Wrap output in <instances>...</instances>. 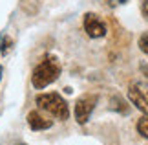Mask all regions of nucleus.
I'll list each match as a JSON object with an SVG mask.
<instances>
[{
  "label": "nucleus",
  "mask_w": 148,
  "mask_h": 145,
  "mask_svg": "<svg viewBox=\"0 0 148 145\" xmlns=\"http://www.w3.org/2000/svg\"><path fill=\"white\" fill-rule=\"evenodd\" d=\"M2 72H4V70H2V66H0V77H2Z\"/></svg>",
  "instance_id": "obj_12"
},
{
  "label": "nucleus",
  "mask_w": 148,
  "mask_h": 145,
  "mask_svg": "<svg viewBox=\"0 0 148 145\" xmlns=\"http://www.w3.org/2000/svg\"><path fill=\"white\" fill-rule=\"evenodd\" d=\"M4 46H2V53H5V51L9 50V44H11V40L9 39H4V42H2Z\"/></svg>",
  "instance_id": "obj_9"
},
{
  "label": "nucleus",
  "mask_w": 148,
  "mask_h": 145,
  "mask_svg": "<svg viewBox=\"0 0 148 145\" xmlns=\"http://www.w3.org/2000/svg\"><path fill=\"white\" fill-rule=\"evenodd\" d=\"M143 15L148 19V0H145V2H143Z\"/></svg>",
  "instance_id": "obj_10"
},
{
  "label": "nucleus",
  "mask_w": 148,
  "mask_h": 145,
  "mask_svg": "<svg viewBox=\"0 0 148 145\" xmlns=\"http://www.w3.org/2000/svg\"><path fill=\"white\" fill-rule=\"evenodd\" d=\"M27 123H29V127L33 130H46V129H49V127L53 125V121L46 119L38 112H29L27 114Z\"/></svg>",
  "instance_id": "obj_6"
},
{
  "label": "nucleus",
  "mask_w": 148,
  "mask_h": 145,
  "mask_svg": "<svg viewBox=\"0 0 148 145\" xmlns=\"http://www.w3.org/2000/svg\"><path fill=\"white\" fill-rule=\"evenodd\" d=\"M141 70H143V74L146 75V79H148V65H143V66H141Z\"/></svg>",
  "instance_id": "obj_11"
},
{
  "label": "nucleus",
  "mask_w": 148,
  "mask_h": 145,
  "mask_svg": "<svg viewBox=\"0 0 148 145\" xmlns=\"http://www.w3.org/2000/svg\"><path fill=\"white\" fill-rule=\"evenodd\" d=\"M84 30H86L88 37H92V39H101L106 35V24L95 13L84 15Z\"/></svg>",
  "instance_id": "obj_5"
},
{
  "label": "nucleus",
  "mask_w": 148,
  "mask_h": 145,
  "mask_svg": "<svg viewBox=\"0 0 148 145\" xmlns=\"http://www.w3.org/2000/svg\"><path fill=\"white\" fill-rule=\"evenodd\" d=\"M128 99L143 114H148V85L141 83V81L132 83L128 86Z\"/></svg>",
  "instance_id": "obj_3"
},
{
  "label": "nucleus",
  "mask_w": 148,
  "mask_h": 145,
  "mask_svg": "<svg viewBox=\"0 0 148 145\" xmlns=\"http://www.w3.org/2000/svg\"><path fill=\"white\" fill-rule=\"evenodd\" d=\"M95 105H97V96H82L75 105V119L79 123H86Z\"/></svg>",
  "instance_id": "obj_4"
},
{
  "label": "nucleus",
  "mask_w": 148,
  "mask_h": 145,
  "mask_svg": "<svg viewBox=\"0 0 148 145\" xmlns=\"http://www.w3.org/2000/svg\"><path fill=\"white\" fill-rule=\"evenodd\" d=\"M37 105L38 108L46 110L48 114L55 116L59 119H68L70 110H68V103L62 99V96H59L57 92H49V94H40L37 96Z\"/></svg>",
  "instance_id": "obj_2"
},
{
  "label": "nucleus",
  "mask_w": 148,
  "mask_h": 145,
  "mask_svg": "<svg viewBox=\"0 0 148 145\" xmlns=\"http://www.w3.org/2000/svg\"><path fill=\"white\" fill-rule=\"evenodd\" d=\"M60 75V66L57 59L53 57H48V59H44L40 65H38L35 70H33V75H31V83L35 88H46L48 85H51L53 81Z\"/></svg>",
  "instance_id": "obj_1"
},
{
  "label": "nucleus",
  "mask_w": 148,
  "mask_h": 145,
  "mask_svg": "<svg viewBox=\"0 0 148 145\" xmlns=\"http://www.w3.org/2000/svg\"><path fill=\"white\" fill-rule=\"evenodd\" d=\"M139 48H141V51H143V53L148 55V31L143 33V35L139 37Z\"/></svg>",
  "instance_id": "obj_8"
},
{
  "label": "nucleus",
  "mask_w": 148,
  "mask_h": 145,
  "mask_svg": "<svg viewBox=\"0 0 148 145\" xmlns=\"http://www.w3.org/2000/svg\"><path fill=\"white\" fill-rule=\"evenodd\" d=\"M137 132L143 138H148V114H145L143 118L137 121Z\"/></svg>",
  "instance_id": "obj_7"
}]
</instances>
